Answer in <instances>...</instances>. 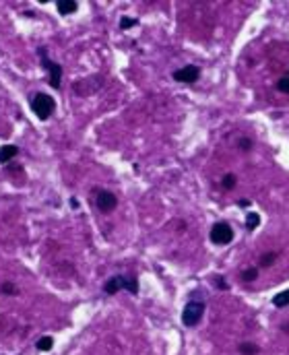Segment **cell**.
Instances as JSON below:
<instances>
[{
    "instance_id": "obj_1",
    "label": "cell",
    "mask_w": 289,
    "mask_h": 355,
    "mask_svg": "<svg viewBox=\"0 0 289 355\" xmlns=\"http://www.w3.org/2000/svg\"><path fill=\"white\" fill-rule=\"evenodd\" d=\"M122 289H124V291H130L132 295H137V293H139V283H137V279L128 277V275H116V277L108 279L106 285H104V291H106L108 295H114V293L122 291Z\"/></svg>"
},
{
    "instance_id": "obj_2",
    "label": "cell",
    "mask_w": 289,
    "mask_h": 355,
    "mask_svg": "<svg viewBox=\"0 0 289 355\" xmlns=\"http://www.w3.org/2000/svg\"><path fill=\"white\" fill-rule=\"evenodd\" d=\"M31 110L36 114L40 120H48L52 112L56 110V101L52 95H46V93H36L31 99Z\"/></svg>"
},
{
    "instance_id": "obj_3",
    "label": "cell",
    "mask_w": 289,
    "mask_h": 355,
    "mask_svg": "<svg viewBox=\"0 0 289 355\" xmlns=\"http://www.w3.org/2000/svg\"><path fill=\"white\" fill-rule=\"evenodd\" d=\"M202 314H205V303H202V301H190V303H186V308L182 312V322L186 326H196L200 322Z\"/></svg>"
},
{
    "instance_id": "obj_4",
    "label": "cell",
    "mask_w": 289,
    "mask_h": 355,
    "mask_svg": "<svg viewBox=\"0 0 289 355\" xmlns=\"http://www.w3.org/2000/svg\"><path fill=\"white\" fill-rule=\"evenodd\" d=\"M233 240V229L229 223H215L211 227V242L217 244V246H227L229 242Z\"/></svg>"
},
{
    "instance_id": "obj_5",
    "label": "cell",
    "mask_w": 289,
    "mask_h": 355,
    "mask_svg": "<svg viewBox=\"0 0 289 355\" xmlns=\"http://www.w3.org/2000/svg\"><path fill=\"white\" fill-rule=\"evenodd\" d=\"M95 205H97V209H99L101 213H110V211H114V209H116V205H118V198H116V194H114V192H108V190H97V194H95Z\"/></svg>"
},
{
    "instance_id": "obj_6",
    "label": "cell",
    "mask_w": 289,
    "mask_h": 355,
    "mask_svg": "<svg viewBox=\"0 0 289 355\" xmlns=\"http://www.w3.org/2000/svg\"><path fill=\"white\" fill-rule=\"evenodd\" d=\"M42 66L50 73V87H54L58 89L60 87V77H62V66L58 62H52V60H48L46 56L42 58Z\"/></svg>"
},
{
    "instance_id": "obj_7",
    "label": "cell",
    "mask_w": 289,
    "mask_h": 355,
    "mask_svg": "<svg viewBox=\"0 0 289 355\" xmlns=\"http://www.w3.org/2000/svg\"><path fill=\"white\" fill-rule=\"evenodd\" d=\"M174 79L178 83H196L200 79V69L194 64H188V66H184V69H178L174 73Z\"/></svg>"
},
{
    "instance_id": "obj_8",
    "label": "cell",
    "mask_w": 289,
    "mask_h": 355,
    "mask_svg": "<svg viewBox=\"0 0 289 355\" xmlns=\"http://www.w3.org/2000/svg\"><path fill=\"white\" fill-rule=\"evenodd\" d=\"M17 153H19V147L17 145H3L0 147V163H9L13 157H17Z\"/></svg>"
},
{
    "instance_id": "obj_9",
    "label": "cell",
    "mask_w": 289,
    "mask_h": 355,
    "mask_svg": "<svg viewBox=\"0 0 289 355\" xmlns=\"http://www.w3.org/2000/svg\"><path fill=\"white\" fill-rule=\"evenodd\" d=\"M77 9H79V5L75 3V0H60V3H58V13L60 15H73Z\"/></svg>"
},
{
    "instance_id": "obj_10",
    "label": "cell",
    "mask_w": 289,
    "mask_h": 355,
    "mask_svg": "<svg viewBox=\"0 0 289 355\" xmlns=\"http://www.w3.org/2000/svg\"><path fill=\"white\" fill-rule=\"evenodd\" d=\"M273 303H275L277 308H285V306H289V289L279 291V293L273 297Z\"/></svg>"
},
{
    "instance_id": "obj_11",
    "label": "cell",
    "mask_w": 289,
    "mask_h": 355,
    "mask_svg": "<svg viewBox=\"0 0 289 355\" xmlns=\"http://www.w3.org/2000/svg\"><path fill=\"white\" fill-rule=\"evenodd\" d=\"M260 225V215L258 213H248L246 215V227L250 229V231H254Z\"/></svg>"
},
{
    "instance_id": "obj_12",
    "label": "cell",
    "mask_w": 289,
    "mask_h": 355,
    "mask_svg": "<svg viewBox=\"0 0 289 355\" xmlns=\"http://www.w3.org/2000/svg\"><path fill=\"white\" fill-rule=\"evenodd\" d=\"M36 347H38L40 351H50V349L54 347V339H52V336H42Z\"/></svg>"
},
{
    "instance_id": "obj_13",
    "label": "cell",
    "mask_w": 289,
    "mask_h": 355,
    "mask_svg": "<svg viewBox=\"0 0 289 355\" xmlns=\"http://www.w3.org/2000/svg\"><path fill=\"white\" fill-rule=\"evenodd\" d=\"M240 353H244V355H256L258 347L252 345V343H244V345H240Z\"/></svg>"
},
{
    "instance_id": "obj_14",
    "label": "cell",
    "mask_w": 289,
    "mask_h": 355,
    "mask_svg": "<svg viewBox=\"0 0 289 355\" xmlns=\"http://www.w3.org/2000/svg\"><path fill=\"white\" fill-rule=\"evenodd\" d=\"M277 89H279L281 93H287V95H289V77H281V79L277 81Z\"/></svg>"
},
{
    "instance_id": "obj_15",
    "label": "cell",
    "mask_w": 289,
    "mask_h": 355,
    "mask_svg": "<svg viewBox=\"0 0 289 355\" xmlns=\"http://www.w3.org/2000/svg\"><path fill=\"white\" fill-rule=\"evenodd\" d=\"M134 25H139V19H130V17H122V19H120V27L122 29H130Z\"/></svg>"
},
{
    "instance_id": "obj_16",
    "label": "cell",
    "mask_w": 289,
    "mask_h": 355,
    "mask_svg": "<svg viewBox=\"0 0 289 355\" xmlns=\"http://www.w3.org/2000/svg\"><path fill=\"white\" fill-rule=\"evenodd\" d=\"M256 275H258V268H248V270L242 273V281H254Z\"/></svg>"
},
{
    "instance_id": "obj_17",
    "label": "cell",
    "mask_w": 289,
    "mask_h": 355,
    "mask_svg": "<svg viewBox=\"0 0 289 355\" xmlns=\"http://www.w3.org/2000/svg\"><path fill=\"white\" fill-rule=\"evenodd\" d=\"M275 254H273V252H268V254H264L262 256V260H260V266H270V264H273L275 262Z\"/></svg>"
},
{
    "instance_id": "obj_18",
    "label": "cell",
    "mask_w": 289,
    "mask_h": 355,
    "mask_svg": "<svg viewBox=\"0 0 289 355\" xmlns=\"http://www.w3.org/2000/svg\"><path fill=\"white\" fill-rule=\"evenodd\" d=\"M221 184H223L225 188H233V186H235V176H233V174H227V176L223 178V182H221Z\"/></svg>"
},
{
    "instance_id": "obj_19",
    "label": "cell",
    "mask_w": 289,
    "mask_h": 355,
    "mask_svg": "<svg viewBox=\"0 0 289 355\" xmlns=\"http://www.w3.org/2000/svg\"><path fill=\"white\" fill-rule=\"evenodd\" d=\"M3 291H5V293H9V295H11V293H15V285L5 283V285H3Z\"/></svg>"
},
{
    "instance_id": "obj_20",
    "label": "cell",
    "mask_w": 289,
    "mask_h": 355,
    "mask_svg": "<svg viewBox=\"0 0 289 355\" xmlns=\"http://www.w3.org/2000/svg\"><path fill=\"white\" fill-rule=\"evenodd\" d=\"M217 285L221 287V289H227V283H225L223 279H221V277H217Z\"/></svg>"
},
{
    "instance_id": "obj_21",
    "label": "cell",
    "mask_w": 289,
    "mask_h": 355,
    "mask_svg": "<svg viewBox=\"0 0 289 355\" xmlns=\"http://www.w3.org/2000/svg\"><path fill=\"white\" fill-rule=\"evenodd\" d=\"M237 205H240V207H250V200L242 198V200H237Z\"/></svg>"
},
{
    "instance_id": "obj_22",
    "label": "cell",
    "mask_w": 289,
    "mask_h": 355,
    "mask_svg": "<svg viewBox=\"0 0 289 355\" xmlns=\"http://www.w3.org/2000/svg\"><path fill=\"white\" fill-rule=\"evenodd\" d=\"M240 147H242V149H250V141H248V139H244V141H242V145H240Z\"/></svg>"
},
{
    "instance_id": "obj_23",
    "label": "cell",
    "mask_w": 289,
    "mask_h": 355,
    "mask_svg": "<svg viewBox=\"0 0 289 355\" xmlns=\"http://www.w3.org/2000/svg\"><path fill=\"white\" fill-rule=\"evenodd\" d=\"M71 205L77 209V207H79V200H77V198H71Z\"/></svg>"
}]
</instances>
